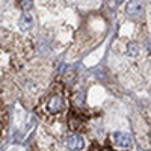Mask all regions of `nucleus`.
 I'll use <instances>...</instances> for the list:
<instances>
[{
	"instance_id": "20e7f679",
	"label": "nucleus",
	"mask_w": 151,
	"mask_h": 151,
	"mask_svg": "<svg viewBox=\"0 0 151 151\" xmlns=\"http://www.w3.org/2000/svg\"><path fill=\"white\" fill-rule=\"evenodd\" d=\"M67 147L71 150V151H80L83 147H85V142H83V137L79 134V133H73L67 137Z\"/></svg>"
},
{
	"instance_id": "39448f33",
	"label": "nucleus",
	"mask_w": 151,
	"mask_h": 151,
	"mask_svg": "<svg viewBox=\"0 0 151 151\" xmlns=\"http://www.w3.org/2000/svg\"><path fill=\"white\" fill-rule=\"evenodd\" d=\"M125 11H127V14H129L130 17H141L142 12H144L142 2H141V0H130V2L127 3V8H125Z\"/></svg>"
},
{
	"instance_id": "7ed1b4c3",
	"label": "nucleus",
	"mask_w": 151,
	"mask_h": 151,
	"mask_svg": "<svg viewBox=\"0 0 151 151\" xmlns=\"http://www.w3.org/2000/svg\"><path fill=\"white\" fill-rule=\"evenodd\" d=\"M110 139H112L113 145L118 147V148H124V150H127V148H130V145H132L130 136H129V134H125V133H121V132L113 133Z\"/></svg>"
},
{
	"instance_id": "1a4fd4ad",
	"label": "nucleus",
	"mask_w": 151,
	"mask_h": 151,
	"mask_svg": "<svg viewBox=\"0 0 151 151\" xmlns=\"http://www.w3.org/2000/svg\"><path fill=\"white\" fill-rule=\"evenodd\" d=\"M150 142H151V133H150Z\"/></svg>"
},
{
	"instance_id": "f03ea898",
	"label": "nucleus",
	"mask_w": 151,
	"mask_h": 151,
	"mask_svg": "<svg viewBox=\"0 0 151 151\" xmlns=\"http://www.w3.org/2000/svg\"><path fill=\"white\" fill-rule=\"evenodd\" d=\"M42 115H59L65 110V97L64 92H62L60 88H56V89L50 94L41 104V107L38 109Z\"/></svg>"
},
{
	"instance_id": "423d86ee",
	"label": "nucleus",
	"mask_w": 151,
	"mask_h": 151,
	"mask_svg": "<svg viewBox=\"0 0 151 151\" xmlns=\"http://www.w3.org/2000/svg\"><path fill=\"white\" fill-rule=\"evenodd\" d=\"M137 53H139V45H137L136 42H130L127 45V55L134 58V56H137Z\"/></svg>"
},
{
	"instance_id": "0eeeda50",
	"label": "nucleus",
	"mask_w": 151,
	"mask_h": 151,
	"mask_svg": "<svg viewBox=\"0 0 151 151\" xmlns=\"http://www.w3.org/2000/svg\"><path fill=\"white\" fill-rule=\"evenodd\" d=\"M30 23H32L30 15H23L21 17V21H20V26H21V29H27L30 26Z\"/></svg>"
},
{
	"instance_id": "f257e3e1",
	"label": "nucleus",
	"mask_w": 151,
	"mask_h": 151,
	"mask_svg": "<svg viewBox=\"0 0 151 151\" xmlns=\"http://www.w3.org/2000/svg\"><path fill=\"white\" fill-rule=\"evenodd\" d=\"M33 55L29 40L11 32H2V73H9L23 67Z\"/></svg>"
},
{
	"instance_id": "6e6552de",
	"label": "nucleus",
	"mask_w": 151,
	"mask_h": 151,
	"mask_svg": "<svg viewBox=\"0 0 151 151\" xmlns=\"http://www.w3.org/2000/svg\"><path fill=\"white\" fill-rule=\"evenodd\" d=\"M148 50H150V55H151V44H150V47H148Z\"/></svg>"
}]
</instances>
